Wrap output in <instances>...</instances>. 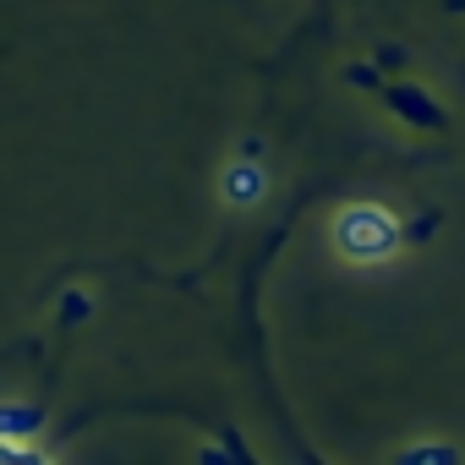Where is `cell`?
Instances as JSON below:
<instances>
[{
  "instance_id": "obj_1",
  "label": "cell",
  "mask_w": 465,
  "mask_h": 465,
  "mask_svg": "<svg viewBox=\"0 0 465 465\" xmlns=\"http://www.w3.org/2000/svg\"><path fill=\"white\" fill-rule=\"evenodd\" d=\"M329 247L345 269H389L405 252V219L378 197H351L329 213Z\"/></svg>"
},
{
  "instance_id": "obj_4",
  "label": "cell",
  "mask_w": 465,
  "mask_h": 465,
  "mask_svg": "<svg viewBox=\"0 0 465 465\" xmlns=\"http://www.w3.org/2000/svg\"><path fill=\"white\" fill-rule=\"evenodd\" d=\"M389 465H465V454L443 438H411L389 454Z\"/></svg>"
},
{
  "instance_id": "obj_2",
  "label": "cell",
  "mask_w": 465,
  "mask_h": 465,
  "mask_svg": "<svg viewBox=\"0 0 465 465\" xmlns=\"http://www.w3.org/2000/svg\"><path fill=\"white\" fill-rule=\"evenodd\" d=\"M213 192H219V203H224V208L252 213V208H263V203H269V192H274V175H269V164H263V159H247V153H236V159H224V164H219V181H213Z\"/></svg>"
},
{
  "instance_id": "obj_3",
  "label": "cell",
  "mask_w": 465,
  "mask_h": 465,
  "mask_svg": "<svg viewBox=\"0 0 465 465\" xmlns=\"http://www.w3.org/2000/svg\"><path fill=\"white\" fill-rule=\"evenodd\" d=\"M45 438V411L28 400H6L0 405V443H39Z\"/></svg>"
},
{
  "instance_id": "obj_5",
  "label": "cell",
  "mask_w": 465,
  "mask_h": 465,
  "mask_svg": "<svg viewBox=\"0 0 465 465\" xmlns=\"http://www.w3.org/2000/svg\"><path fill=\"white\" fill-rule=\"evenodd\" d=\"M0 465H55L39 443H0Z\"/></svg>"
}]
</instances>
